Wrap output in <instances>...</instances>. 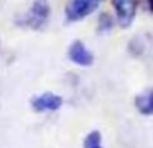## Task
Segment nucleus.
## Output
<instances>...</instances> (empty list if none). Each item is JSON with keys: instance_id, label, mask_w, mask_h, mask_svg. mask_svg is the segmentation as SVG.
<instances>
[{"instance_id": "obj_1", "label": "nucleus", "mask_w": 153, "mask_h": 148, "mask_svg": "<svg viewBox=\"0 0 153 148\" xmlns=\"http://www.w3.org/2000/svg\"><path fill=\"white\" fill-rule=\"evenodd\" d=\"M50 15V5L47 0H34L31 8L23 19V24L34 30H38L45 26Z\"/></svg>"}, {"instance_id": "obj_2", "label": "nucleus", "mask_w": 153, "mask_h": 148, "mask_svg": "<svg viewBox=\"0 0 153 148\" xmlns=\"http://www.w3.org/2000/svg\"><path fill=\"white\" fill-rule=\"evenodd\" d=\"M100 0H69L65 8L67 20L78 22L91 15L98 8Z\"/></svg>"}, {"instance_id": "obj_3", "label": "nucleus", "mask_w": 153, "mask_h": 148, "mask_svg": "<svg viewBox=\"0 0 153 148\" xmlns=\"http://www.w3.org/2000/svg\"><path fill=\"white\" fill-rule=\"evenodd\" d=\"M117 22L122 28H128L133 23L137 11V0H113Z\"/></svg>"}, {"instance_id": "obj_5", "label": "nucleus", "mask_w": 153, "mask_h": 148, "mask_svg": "<svg viewBox=\"0 0 153 148\" xmlns=\"http://www.w3.org/2000/svg\"><path fill=\"white\" fill-rule=\"evenodd\" d=\"M69 58L73 64L78 65V66H83V67H89L94 64V55H93V53L81 40H74L70 45Z\"/></svg>"}, {"instance_id": "obj_8", "label": "nucleus", "mask_w": 153, "mask_h": 148, "mask_svg": "<svg viewBox=\"0 0 153 148\" xmlns=\"http://www.w3.org/2000/svg\"><path fill=\"white\" fill-rule=\"evenodd\" d=\"M113 27V19H111L110 15L108 13H102L100 16V30L101 31H109Z\"/></svg>"}, {"instance_id": "obj_4", "label": "nucleus", "mask_w": 153, "mask_h": 148, "mask_svg": "<svg viewBox=\"0 0 153 148\" xmlns=\"http://www.w3.org/2000/svg\"><path fill=\"white\" fill-rule=\"evenodd\" d=\"M63 105V98L58 94H54L51 92H45L42 94L36 96L31 100V106L35 112L43 113V112H55L61 109Z\"/></svg>"}, {"instance_id": "obj_6", "label": "nucleus", "mask_w": 153, "mask_h": 148, "mask_svg": "<svg viewBox=\"0 0 153 148\" xmlns=\"http://www.w3.org/2000/svg\"><path fill=\"white\" fill-rule=\"evenodd\" d=\"M134 105L141 114H144V116H151L153 113V92H152V89L136 96Z\"/></svg>"}, {"instance_id": "obj_7", "label": "nucleus", "mask_w": 153, "mask_h": 148, "mask_svg": "<svg viewBox=\"0 0 153 148\" xmlns=\"http://www.w3.org/2000/svg\"><path fill=\"white\" fill-rule=\"evenodd\" d=\"M83 148H102V135L100 131H91L83 139Z\"/></svg>"}]
</instances>
